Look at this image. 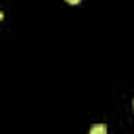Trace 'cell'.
Wrapping results in <instances>:
<instances>
[{"label":"cell","instance_id":"1","mask_svg":"<svg viewBox=\"0 0 134 134\" xmlns=\"http://www.w3.org/2000/svg\"><path fill=\"white\" fill-rule=\"evenodd\" d=\"M90 134H107V126L105 124H94L90 128Z\"/></svg>","mask_w":134,"mask_h":134},{"label":"cell","instance_id":"2","mask_svg":"<svg viewBox=\"0 0 134 134\" xmlns=\"http://www.w3.org/2000/svg\"><path fill=\"white\" fill-rule=\"evenodd\" d=\"M67 2H69V4H77L80 0H67Z\"/></svg>","mask_w":134,"mask_h":134}]
</instances>
